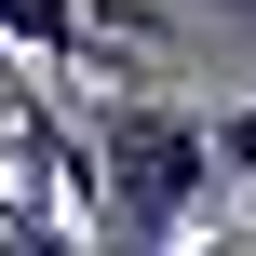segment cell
<instances>
[{
    "label": "cell",
    "mask_w": 256,
    "mask_h": 256,
    "mask_svg": "<svg viewBox=\"0 0 256 256\" xmlns=\"http://www.w3.org/2000/svg\"><path fill=\"white\" fill-rule=\"evenodd\" d=\"M81 135H94V230L135 243V256H189L202 189H230L216 176V122H189L176 94H94Z\"/></svg>",
    "instance_id": "1"
},
{
    "label": "cell",
    "mask_w": 256,
    "mask_h": 256,
    "mask_svg": "<svg viewBox=\"0 0 256 256\" xmlns=\"http://www.w3.org/2000/svg\"><path fill=\"white\" fill-rule=\"evenodd\" d=\"M216 176H230V189L256 176V108H216Z\"/></svg>",
    "instance_id": "2"
},
{
    "label": "cell",
    "mask_w": 256,
    "mask_h": 256,
    "mask_svg": "<svg viewBox=\"0 0 256 256\" xmlns=\"http://www.w3.org/2000/svg\"><path fill=\"white\" fill-rule=\"evenodd\" d=\"M189 256H256V243H243V230H230V243H189Z\"/></svg>",
    "instance_id": "3"
},
{
    "label": "cell",
    "mask_w": 256,
    "mask_h": 256,
    "mask_svg": "<svg viewBox=\"0 0 256 256\" xmlns=\"http://www.w3.org/2000/svg\"><path fill=\"white\" fill-rule=\"evenodd\" d=\"M216 14H230V27H256V0H216Z\"/></svg>",
    "instance_id": "4"
}]
</instances>
